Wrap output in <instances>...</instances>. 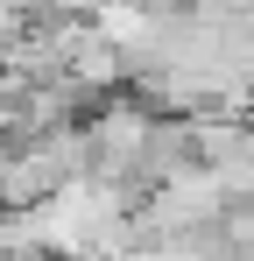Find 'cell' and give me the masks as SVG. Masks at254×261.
<instances>
[{
	"instance_id": "obj_2",
	"label": "cell",
	"mask_w": 254,
	"mask_h": 261,
	"mask_svg": "<svg viewBox=\"0 0 254 261\" xmlns=\"http://www.w3.org/2000/svg\"><path fill=\"white\" fill-rule=\"evenodd\" d=\"M198 163V134H191V113H156L148 120V141H141V163H134V198L169 184L176 170Z\"/></svg>"
},
{
	"instance_id": "obj_1",
	"label": "cell",
	"mask_w": 254,
	"mask_h": 261,
	"mask_svg": "<svg viewBox=\"0 0 254 261\" xmlns=\"http://www.w3.org/2000/svg\"><path fill=\"white\" fill-rule=\"evenodd\" d=\"M148 106H141V92H106V99H92L78 113L85 127V176H106V184H120L127 198H134V163H141V141H148Z\"/></svg>"
},
{
	"instance_id": "obj_3",
	"label": "cell",
	"mask_w": 254,
	"mask_h": 261,
	"mask_svg": "<svg viewBox=\"0 0 254 261\" xmlns=\"http://www.w3.org/2000/svg\"><path fill=\"white\" fill-rule=\"evenodd\" d=\"M64 14H99V7H120V0H57Z\"/></svg>"
},
{
	"instance_id": "obj_4",
	"label": "cell",
	"mask_w": 254,
	"mask_h": 261,
	"mask_svg": "<svg viewBox=\"0 0 254 261\" xmlns=\"http://www.w3.org/2000/svg\"><path fill=\"white\" fill-rule=\"evenodd\" d=\"M247 120H254V92H247Z\"/></svg>"
}]
</instances>
